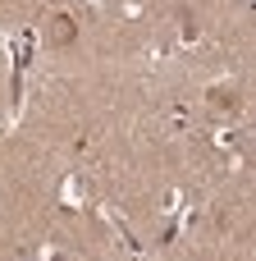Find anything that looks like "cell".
I'll return each mask as SVG.
<instances>
[{
	"label": "cell",
	"instance_id": "6da1fadb",
	"mask_svg": "<svg viewBox=\"0 0 256 261\" xmlns=\"http://www.w3.org/2000/svg\"><path fill=\"white\" fill-rule=\"evenodd\" d=\"M69 37H73V18L69 14H55L50 18V41H69Z\"/></svg>",
	"mask_w": 256,
	"mask_h": 261
}]
</instances>
